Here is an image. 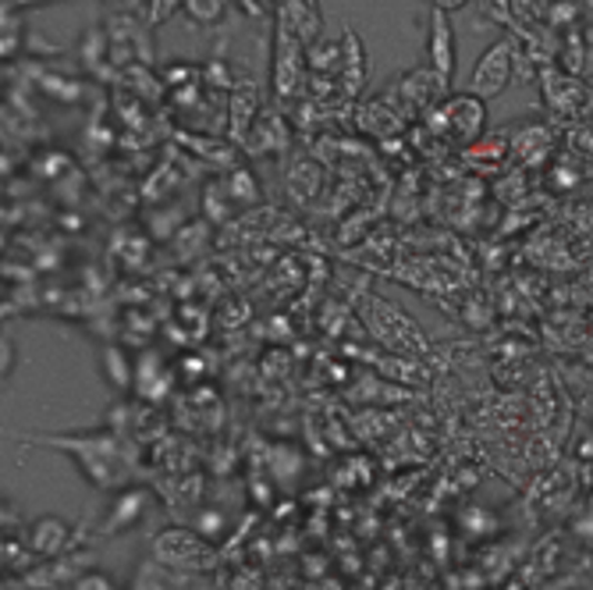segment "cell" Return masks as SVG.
Instances as JSON below:
<instances>
[{"label":"cell","instance_id":"1","mask_svg":"<svg viewBox=\"0 0 593 590\" xmlns=\"http://www.w3.org/2000/svg\"><path fill=\"white\" fill-rule=\"evenodd\" d=\"M36 444H47V449H61L76 459V467L82 470V477L93 484L97 491H121L129 484V459L121 452V441L118 434H61V438H50L40 434L32 438Z\"/></svg>","mask_w":593,"mask_h":590},{"label":"cell","instance_id":"2","mask_svg":"<svg viewBox=\"0 0 593 590\" xmlns=\"http://www.w3.org/2000/svg\"><path fill=\"white\" fill-rule=\"evenodd\" d=\"M363 320L370 324V334L381 346H388L394 356H423L430 352V338L416 324V317H409L402 307H394L391 299L366 296L363 299Z\"/></svg>","mask_w":593,"mask_h":590},{"label":"cell","instance_id":"3","mask_svg":"<svg viewBox=\"0 0 593 590\" xmlns=\"http://www.w3.org/2000/svg\"><path fill=\"white\" fill-rule=\"evenodd\" d=\"M153 559L178 573H207V569L218 566V551L207 541V533L189 530V527H164L150 538Z\"/></svg>","mask_w":593,"mask_h":590},{"label":"cell","instance_id":"4","mask_svg":"<svg viewBox=\"0 0 593 590\" xmlns=\"http://www.w3.org/2000/svg\"><path fill=\"white\" fill-rule=\"evenodd\" d=\"M305 68H310V58H305V43H299L295 36L284 29L281 22H274V47H271V89L281 107H289L292 100L302 97L305 86Z\"/></svg>","mask_w":593,"mask_h":590},{"label":"cell","instance_id":"5","mask_svg":"<svg viewBox=\"0 0 593 590\" xmlns=\"http://www.w3.org/2000/svg\"><path fill=\"white\" fill-rule=\"evenodd\" d=\"M519 68V50L512 40H497L488 50L480 53V61L470 76V93H476L480 100H497L509 89V82L515 79Z\"/></svg>","mask_w":593,"mask_h":590},{"label":"cell","instance_id":"6","mask_svg":"<svg viewBox=\"0 0 593 590\" xmlns=\"http://www.w3.org/2000/svg\"><path fill=\"white\" fill-rule=\"evenodd\" d=\"M426 68H434V76L452 89L455 68H459V47H455L452 14L441 8H430V18H426Z\"/></svg>","mask_w":593,"mask_h":590},{"label":"cell","instance_id":"7","mask_svg":"<svg viewBox=\"0 0 593 590\" xmlns=\"http://www.w3.org/2000/svg\"><path fill=\"white\" fill-rule=\"evenodd\" d=\"M388 97H402L399 114L409 118L416 111L426 114L430 107L444 103L441 97H448V86L434 76V68H412V71H405V76H399V82L388 89Z\"/></svg>","mask_w":593,"mask_h":590},{"label":"cell","instance_id":"8","mask_svg":"<svg viewBox=\"0 0 593 590\" xmlns=\"http://www.w3.org/2000/svg\"><path fill=\"white\" fill-rule=\"evenodd\" d=\"M26 548L36 559H58L64 551L82 548V530H76L61 516H40L26 530Z\"/></svg>","mask_w":593,"mask_h":590},{"label":"cell","instance_id":"9","mask_svg":"<svg viewBox=\"0 0 593 590\" xmlns=\"http://www.w3.org/2000/svg\"><path fill=\"white\" fill-rule=\"evenodd\" d=\"M263 114V97H260V82L257 76H242L235 86H231V103H228V136L231 142L245 147L249 132H253L257 118Z\"/></svg>","mask_w":593,"mask_h":590},{"label":"cell","instance_id":"10","mask_svg":"<svg viewBox=\"0 0 593 590\" xmlns=\"http://www.w3.org/2000/svg\"><path fill=\"white\" fill-rule=\"evenodd\" d=\"M441 111H444L448 132L462 142L480 139L483 129H488V100H480L476 93H459L452 100H444Z\"/></svg>","mask_w":593,"mask_h":590},{"label":"cell","instance_id":"11","mask_svg":"<svg viewBox=\"0 0 593 590\" xmlns=\"http://www.w3.org/2000/svg\"><path fill=\"white\" fill-rule=\"evenodd\" d=\"M274 22H281L305 47H313V43L323 40V14H320L316 0H278V4H274Z\"/></svg>","mask_w":593,"mask_h":590},{"label":"cell","instance_id":"12","mask_svg":"<svg viewBox=\"0 0 593 590\" xmlns=\"http://www.w3.org/2000/svg\"><path fill=\"white\" fill-rule=\"evenodd\" d=\"M289 142H292V124L284 121L281 114V107H271V111H263L253 124V132H249L245 139V153L249 157H278L289 150Z\"/></svg>","mask_w":593,"mask_h":590},{"label":"cell","instance_id":"13","mask_svg":"<svg viewBox=\"0 0 593 590\" xmlns=\"http://www.w3.org/2000/svg\"><path fill=\"white\" fill-rule=\"evenodd\" d=\"M150 502H153L150 491H139V488L114 491V502H111V509H107V516H103L100 533H103V538H111V533H121V530L139 527L142 520H147Z\"/></svg>","mask_w":593,"mask_h":590},{"label":"cell","instance_id":"14","mask_svg":"<svg viewBox=\"0 0 593 590\" xmlns=\"http://www.w3.org/2000/svg\"><path fill=\"white\" fill-rule=\"evenodd\" d=\"M338 50H341V76H338L341 89L355 97L366 82V47H363V40H359L355 29H345L338 40Z\"/></svg>","mask_w":593,"mask_h":590},{"label":"cell","instance_id":"15","mask_svg":"<svg viewBox=\"0 0 593 590\" xmlns=\"http://www.w3.org/2000/svg\"><path fill=\"white\" fill-rule=\"evenodd\" d=\"M320 189H323V168L310 157L295 160L292 171H289V196H292V200L299 207H310L320 196Z\"/></svg>","mask_w":593,"mask_h":590},{"label":"cell","instance_id":"16","mask_svg":"<svg viewBox=\"0 0 593 590\" xmlns=\"http://www.w3.org/2000/svg\"><path fill=\"white\" fill-rule=\"evenodd\" d=\"M359 124H363L366 132L384 139V136H394L402 129V118H399V111H391L388 100H370V103H363V111H359Z\"/></svg>","mask_w":593,"mask_h":590},{"label":"cell","instance_id":"17","mask_svg":"<svg viewBox=\"0 0 593 590\" xmlns=\"http://www.w3.org/2000/svg\"><path fill=\"white\" fill-rule=\"evenodd\" d=\"M224 192H228V200L235 203V207H253L260 200V186H257V178L249 168H231L228 174V182H221Z\"/></svg>","mask_w":593,"mask_h":590},{"label":"cell","instance_id":"18","mask_svg":"<svg viewBox=\"0 0 593 590\" xmlns=\"http://www.w3.org/2000/svg\"><path fill=\"white\" fill-rule=\"evenodd\" d=\"M228 8H231V0H185L182 11L195 26H218L228 18Z\"/></svg>","mask_w":593,"mask_h":590},{"label":"cell","instance_id":"19","mask_svg":"<svg viewBox=\"0 0 593 590\" xmlns=\"http://www.w3.org/2000/svg\"><path fill=\"white\" fill-rule=\"evenodd\" d=\"M103 373H107V381H111L114 388H129L135 378H132V367H129V360L121 356V349H107L103 352Z\"/></svg>","mask_w":593,"mask_h":590},{"label":"cell","instance_id":"20","mask_svg":"<svg viewBox=\"0 0 593 590\" xmlns=\"http://www.w3.org/2000/svg\"><path fill=\"white\" fill-rule=\"evenodd\" d=\"M203 210L210 213V221H213V224H224V221L231 218V210H235V203L228 200V192H224L221 182H213V186L203 192Z\"/></svg>","mask_w":593,"mask_h":590},{"label":"cell","instance_id":"21","mask_svg":"<svg viewBox=\"0 0 593 590\" xmlns=\"http://www.w3.org/2000/svg\"><path fill=\"white\" fill-rule=\"evenodd\" d=\"M178 8H185V0H150V4H147V22L150 26H164L178 14Z\"/></svg>","mask_w":593,"mask_h":590},{"label":"cell","instance_id":"22","mask_svg":"<svg viewBox=\"0 0 593 590\" xmlns=\"http://www.w3.org/2000/svg\"><path fill=\"white\" fill-rule=\"evenodd\" d=\"M43 89H47V93L53 97V100H68V103H76L79 100V93H82V89H79V82H61V79H53V76H47L43 79Z\"/></svg>","mask_w":593,"mask_h":590},{"label":"cell","instance_id":"23","mask_svg":"<svg viewBox=\"0 0 593 590\" xmlns=\"http://www.w3.org/2000/svg\"><path fill=\"white\" fill-rule=\"evenodd\" d=\"M68 590H118L114 577H107V573H97V569H89V573H82L76 583H71Z\"/></svg>","mask_w":593,"mask_h":590},{"label":"cell","instance_id":"24","mask_svg":"<svg viewBox=\"0 0 593 590\" xmlns=\"http://www.w3.org/2000/svg\"><path fill=\"white\" fill-rule=\"evenodd\" d=\"M278 0H245V14H260L263 8H274Z\"/></svg>","mask_w":593,"mask_h":590},{"label":"cell","instance_id":"25","mask_svg":"<svg viewBox=\"0 0 593 590\" xmlns=\"http://www.w3.org/2000/svg\"><path fill=\"white\" fill-rule=\"evenodd\" d=\"M462 4H465V0H430V8H441V11H448V14L459 11Z\"/></svg>","mask_w":593,"mask_h":590},{"label":"cell","instance_id":"26","mask_svg":"<svg viewBox=\"0 0 593 590\" xmlns=\"http://www.w3.org/2000/svg\"><path fill=\"white\" fill-rule=\"evenodd\" d=\"M488 4L494 8L497 18H509V11H512V0H488Z\"/></svg>","mask_w":593,"mask_h":590}]
</instances>
